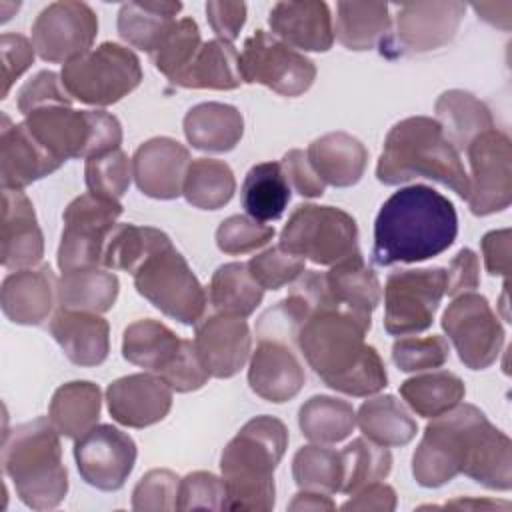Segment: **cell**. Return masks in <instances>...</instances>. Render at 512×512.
<instances>
[{
	"mask_svg": "<svg viewBox=\"0 0 512 512\" xmlns=\"http://www.w3.org/2000/svg\"><path fill=\"white\" fill-rule=\"evenodd\" d=\"M458 474L488 490L512 488V442L474 404L432 418L412 454V476L424 488H440Z\"/></svg>",
	"mask_w": 512,
	"mask_h": 512,
	"instance_id": "1",
	"label": "cell"
},
{
	"mask_svg": "<svg viewBox=\"0 0 512 512\" xmlns=\"http://www.w3.org/2000/svg\"><path fill=\"white\" fill-rule=\"evenodd\" d=\"M370 326L346 310L318 308L298 326L296 346L328 388L372 396L386 388L388 374L378 350L364 340Z\"/></svg>",
	"mask_w": 512,
	"mask_h": 512,
	"instance_id": "2",
	"label": "cell"
},
{
	"mask_svg": "<svg viewBox=\"0 0 512 512\" xmlns=\"http://www.w3.org/2000/svg\"><path fill=\"white\" fill-rule=\"evenodd\" d=\"M458 234V214L444 194L426 184L394 192L374 222L372 258L378 266L414 264L448 250Z\"/></svg>",
	"mask_w": 512,
	"mask_h": 512,
	"instance_id": "3",
	"label": "cell"
},
{
	"mask_svg": "<svg viewBox=\"0 0 512 512\" xmlns=\"http://www.w3.org/2000/svg\"><path fill=\"white\" fill-rule=\"evenodd\" d=\"M288 446V428L274 416H254L224 446L220 470L224 510L268 512L274 508V470Z\"/></svg>",
	"mask_w": 512,
	"mask_h": 512,
	"instance_id": "4",
	"label": "cell"
},
{
	"mask_svg": "<svg viewBox=\"0 0 512 512\" xmlns=\"http://www.w3.org/2000/svg\"><path fill=\"white\" fill-rule=\"evenodd\" d=\"M376 178L386 186L428 178L468 198L470 180L460 152L448 142L436 118L410 116L394 124L376 164Z\"/></svg>",
	"mask_w": 512,
	"mask_h": 512,
	"instance_id": "5",
	"label": "cell"
},
{
	"mask_svg": "<svg viewBox=\"0 0 512 512\" xmlns=\"http://www.w3.org/2000/svg\"><path fill=\"white\" fill-rule=\"evenodd\" d=\"M2 470L32 510L56 508L68 492L60 434L50 418H34L4 432Z\"/></svg>",
	"mask_w": 512,
	"mask_h": 512,
	"instance_id": "6",
	"label": "cell"
},
{
	"mask_svg": "<svg viewBox=\"0 0 512 512\" xmlns=\"http://www.w3.org/2000/svg\"><path fill=\"white\" fill-rule=\"evenodd\" d=\"M32 136L62 164L70 158H92L120 148L122 126L104 110H74L54 104L24 116Z\"/></svg>",
	"mask_w": 512,
	"mask_h": 512,
	"instance_id": "7",
	"label": "cell"
},
{
	"mask_svg": "<svg viewBox=\"0 0 512 512\" xmlns=\"http://www.w3.org/2000/svg\"><path fill=\"white\" fill-rule=\"evenodd\" d=\"M132 278L140 296L180 324H196L206 312L208 294L172 242L152 252Z\"/></svg>",
	"mask_w": 512,
	"mask_h": 512,
	"instance_id": "8",
	"label": "cell"
},
{
	"mask_svg": "<svg viewBox=\"0 0 512 512\" xmlns=\"http://www.w3.org/2000/svg\"><path fill=\"white\" fill-rule=\"evenodd\" d=\"M60 78L72 100L102 108L120 102L138 88L142 66L130 48L116 42H102L64 64Z\"/></svg>",
	"mask_w": 512,
	"mask_h": 512,
	"instance_id": "9",
	"label": "cell"
},
{
	"mask_svg": "<svg viewBox=\"0 0 512 512\" xmlns=\"http://www.w3.org/2000/svg\"><path fill=\"white\" fill-rule=\"evenodd\" d=\"M280 246L314 264L332 266L360 252L358 224L340 208L298 204L280 232Z\"/></svg>",
	"mask_w": 512,
	"mask_h": 512,
	"instance_id": "10",
	"label": "cell"
},
{
	"mask_svg": "<svg viewBox=\"0 0 512 512\" xmlns=\"http://www.w3.org/2000/svg\"><path fill=\"white\" fill-rule=\"evenodd\" d=\"M122 210L120 200L92 192L74 198L62 214L64 230L56 256L58 268L62 272L98 268L102 264L106 240Z\"/></svg>",
	"mask_w": 512,
	"mask_h": 512,
	"instance_id": "11",
	"label": "cell"
},
{
	"mask_svg": "<svg viewBox=\"0 0 512 512\" xmlns=\"http://www.w3.org/2000/svg\"><path fill=\"white\" fill-rule=\"evenodd\" d=\"M446 290V268L394 270L384 286V328L392 336L424 332L432 326Z\"/></svg>",
	"mask_w": 512,
	"mask_h": 512,
	"instance_id": "12",
	"label": "cell"
},
{
	"mask_svg": "<svg viewBox=\"0 0 512 512\" xmlns=\"http://www.w3.org/2000/svg\"><path fill=\"white\" fill-rule=\"evenodd\" d=\"M240 74L246 84H262L280 96H300L316 80V64L264 30L244 40Z\"/></svg>",
	"mask_w": 512,
	"mask_h": 512,
	"instance_id": "13",
	"label": "cell"
},
{
	"mask_svg": "<svg viewBox=\"0 0 512 512\" xmlns=\"http://www.w3.org/2000/svg\"><path fill=\"white\" fill-rule=\"evenodd\" d=\"M442 330L454 344L460 362L470 370L492 366L506 336L488 300L476 292L454 296L442 314Z\"/></svg>",
	"mask_w": 512,
	"mask_h": 512,
	"instance_id": "14",
	"label": "cell"
},
{
	"mask_svg": "<svg viewBox=\"0 0 512 512\" xmlns=\"http://www.w3.org/2000/svg\"><path fill=\"white\" fill-rule=\"evenodd\" d=\"M470 192L468 206L474 216L502 212L512 200V142L496 126L476 136L468 148Z\"/></svg>",
	"mask_w": 512,
	"mask_h": 512,
	"instance_id": "15",
	"label": "cell"
},
{
	"mask_svg": "<svg viewBox=\"0 0 512 512\" xmlns=\"http://www.w3.org/2000/svg\"><path fill=\"white\" fill-rule=\"evenodd\" d=\"M98 34L96 12L76 0L48 4L32 24V46L44 62L68 64L92 50Z\"/></svg>",
	"mask_w": 512,
	"mask_h": 512,
	"instance_id": "16",
	"label": "cell"
},
{
	"mask_svg": "<svg viewBox=\"0 0 512 512\" xmlns=\"http://www.w3.org/2000/svg\"><path fill=\"white\" fill-rule=\"evenodd\" d=\"M466 4L402 2L396 6V30L382 42V54H422L446 46L458 32Z\"/></svg>",
	"mask_w": 512,
	"mask_h": 512,
	"instance_id": "17",
	"label": "cell"
},
{
	"mask_svg": "<svg viewBox=\"0 0 512 512\" xmlns=\"http://www.w3.org/2000/svg\"><path fill=\"white\" fill-rule=\"evenodd\" d=\"M136 442L112 424H96L74 444V460L82 480L98 490H120L134 464Z\"/></svg>",
	"mask_w": 512,
	"mask_h": 512,
	"instance_id": "18",
	"label": "cell"
},
{
	"mask_svg": "<svg viewBox=\"0 0 512 512\" xmlns=\"http://www.w3.org/2000/svg\"><path fill=\"white\" fill-rule=\"evenodd\" d=\"M196 352L212 378L236 376L250 356L252 336L248 322L232 314H210L196 322Z\"/></svg>",
	"mask_w": 512,
	"mask_h": 512,
	"instance_id": "19",
	"label": "cell"
},
{
	"mask_svg": "<svg viewBox=\"0 0 512 512\" xmlns=\"http://www.w3.org/2000/svg\"><path fill=\"white\" fill-rule=\"evenodd\" d=\"M306 372L298 360L292 342L258 336V346L250 356L248 384L262 400L282 404L298 396L304 388Z\"/></svg>",
	"mask_w": 512,
	"mask_h": 512,
	"instance_id": "20",
	"label": "cell"
},
{
	"mask_svg": "<svg viewBox=\"0 0 512 512\" xmlns=\"http://www.w3.org/2000/svg\"><path fill=\"white\" fill-rule=\"evenodd\" d=\"M190 162V152L184 144L168 136H156L136 148L132 156V176L144 196L174 200L182 196Z\"/></svg>",
	"mask_w": 512,
	"mask_h": 512,
	"instance_id": "21",
	"label": "cell"
},
{
	"mask_svg": "<svg viewBox=\"0 0 512 512\" xmlns=\"http://www.w3.org/2000/svg\"><path fill=\"white\" fill-rule=\"evenodd\" d=\"M110 416L128 428H146L164 420L172 408V388L158 374H128L108 384Z\"/></svg>",
	"mask_w": 512,
	"mask_h": 512,
	"instance_id": "22",
	"label": "cell"
},
{
	"mask_svg": "<svg viewBox=\"0 0 512 512\" xmlns=\"http://www.w3.org/2000/svg\"><path fill=\"white\" fill-rule=\"evenodd\" d=\"M0 262L8 270L36 266L44 256V236L36 220L34 204L22 190L2 192Z\"/></svg>",
	"mask_w": 512,
	"mask_h": 512,
	"instance_id": "23",
	"label": "cell"
},
{
	"mask_svg": "<svg viewBox=\"0 0 512 512\" xmlns=\"http://www.w3.org/2000/svg\"><path fill=\"white\" fill-rule=\"evenodd\" d=\"M192 346V340L178 338L166 324L154 318H142L128 324L122 336L124 360L158 374L164 382L174 374Z\"/></svg>",
	"mask_w": 512,
	"mask_h": 512,
	"instance_id": "24",
	"label": "cell"
},
{
	"mask_svg": "<svg viewBox=\"0 0 512 512\" xmlns=\"http://www.w3.org/2000/svg\"><path fill=\"white\" fill-rule=\"evenodd\" d=\"M268 24L272 36L292 48L306 52H326L334 44V24L326 2L286 0L270 10Z\"/></svg>",
	"mask_w": 512,
	"mask_h": 512,
	"instance_id": "25",
	"label": "cell"
},
{
	"mask_svg": "<svg viewBox=\"0 0 512 512\" xmlns=\"http://www.w3.org/2000/svg\"><path fill=\"white\" fill-rule=\"evenodd\" d=\"M62 166L28 130L24 122L12 124L2 116L0 130V178L2 188L22 190L24 186L52 174Z\"/></svg>",
	"mask_w": 512,
	"mask_h": 512,
	"instance_id": "26",
	"label": "cell"
},
{
	"mask_svg": "<svg viewBox=\"0 0 512 512\" xmlns=\"http://www.w3.org/2000/svg\"><path fill=\"white\" fill-rule=\"evenodd\" d=\"M56 288L58 280L48 264L16 270L2 280V312L14 324L38 326L54 308Z\"/></svg>",
	"mask_w": 512,
	"mask_h": 512,
	"instance_id": "27",
	"label": "cell"
},
{
	"mask_svg": "<svg viewBox=\"0 0 512 512\" xmlns=\"http://www.w3.org/2000/svg\"><path fill=\"white\" fill-rule=\"evenodd\" d=\"M50 334L76 366H100L110 352V326L94 312L60 308L50 320Z\"/></svg>",
	"mask_w": 512,
	"mask_h": 512,
	"instance_id": "28",
	"label": "cell"
},
{
	"mask_svg": "<svg viewBox=\"0 0 512 512\" xmlns=\"http://www.w3.org/2000/svg\"><path fill=\"white\" fill-rule=\"evenodd\" d=\"M324 282L330 300L340 310H346L366 324H372V312L380 304V282L374 270L356 252L324 272Z\"/></svg>",
	"mask_w": 512,
	"mask_h": 512,
	"instance_id": "29",
	"label": "cell"
},
{
	"mask_svg": "<svg viewBox=\"0 0 512 512\" xmlns=\"http://www.w3.org/2000/svg\"><path fill=\"white\" fill-rule=\"evenodd\" d=\"M306 156L322 182L336 188L360 182L368 164L366 146L348 132H328L312 140Z\"/></svg>",
	"mask_w": 512,
	"mask_h": 512,
	"instance_id": "30",
	"label": "cell"
},
{
	"mask_svg": "<svg viewBox=\"0 0 512 512\" xmlns=\"http://www.w3.org/2000/svg\"><path fill=\"white\" fill-rule=\"evenodd\" d=\"M182 128L192 148L202 152H230L244 134V118L232 104L202 102L186 112Z\"/></svg>",
	"mask_w": 512,
	"mask_h": 512,
	"instance_id": "31",
	"label": "cell"
},
{
	"mask_svg": "<svg viewBox=\"0 0 512 512\" xmlns=\"http://www.w3.org/2000/svg\"><path fill=\"white\" fill-rule=\"evenodd\" d=\"M182 2L144 0L126 2L118 10V34L130 46L154 54L176 22Z\"/></svg>",
	"mask_w": 512,
	"mask_h": 512,
	"instance_id": "32",
	"label": "cell"
},
{
	"mask_svg": "<svg viewBox=\"0 0 512 512\" xmlns=\"http://www.w3.org/2000/svg\"><path fill=\"white\" fill-rule=\"evenodd\" d=\"M100 410V388L88 380H72L56 388L48 406V418L60 436L78 440L96 426Z\"/></svg>",
	"mask_w": 512,
	"mask_h": 512,
	"instance_id": "33",
	"label": "cell"
},
{
	"mask_svg": "<svg viewBox=\"0 0 512 512\" xmlns=\"http://www.w3.org/2000/svg\"><path fill=\"white\" fill-rule=\"evenodd\" d=\"M240 84V54L220 38L202 42L192 64L174 80V86L192 90H234Z\"/></svg>",
	"mask_w": 512,
	"mask_h": 512,
	"instance_id": "34",
	"label": "cell"
},
{
	"mask_svg": "<svg viewBox=\"0 0 512 512\" xmlns=\"http://www.w3.org/2000/svg\"><path fill=\"white\" fill-rule=\"evenodd\" d=\"M434 112L444 136L458 152L466 150L476 136L494 128L490 108L466 90L442 92L434 104Z\"/></svg>",
	"mask_w": 512,
	"mask_h": 512,
	"instance_id": "35",
	"label": "cell"
},
{
	"mask_svg": "<svg viewBox=\"0 0 512 512\" xmlns=\"http://www.w3.org/2000/svg\"><path fill=\"white\" fill-rule=\"evenodd\" d=\"M390 14L384 2H338L334 38L348 50H372L390 36Z\"/></svg>",
	"mask_w": 512,
	"mask_h": 512,
	"instance_id": "36",
	"label": "cell"
},
{
	"mask_svg": "<svg viewBox=\"0 0 512 512\" xmlns=\"http://www.w3.org/2000/svg\"><path fill=\"white\" fill-rule=\"evenodd\" d=\"M362 434L380 446H406L418 432L416 420L392 394L368 398L356 412Z\"/></svg>",
	"mask_w": 512,
	"mask_h": 512,
	"instance_id": "37",
	"label": "cell"
},
{
	"mask_svg": "<svg viewBox=\"0 0 512 512\" xmlns=\"http://www.w3.org/2000/svg\"><path fill=\"white\" fill-rule=\"evenodd\" d=\"M118 290L120 282L114 272L102 268H86L62 272L56 288V300L64 310L102 314L116 304Z\"/></svg>",
	"mask_w": 512,
	"mask_h": 512,
	"instance_id": "38",
	"label": "cell"
},
{
	"mask_svg": "<svg viewBox=\"0 0 512 512\" xmlns=\"http://www.w3.org/2000/svg\"><path fill=\"white\" fill-rule=\"evenodd\" d=\"M240 200L250 218L258 222L278 220L290 202V184L280 162L254 164L244 178Z\"/></svg>",
	"mask_w": 512,
	"mask_h": 512,
	"instance_id": "39",
	"label": "cell"
},
{
	"mask_svg": "<svg viewBox=\"0 0 512 512\" xmlns=\"http://www.w3.org/2000/svg\"><path fill=\"white\" fill-rule=\"evenodd\" d=\"M264 298V288L250 276L248 264L228 262L216 268L208 288V300L220 314L246 318Z\"/></svg>",
	"mask_w": 512,
	"mask_h": 512,
	"instance_id": "40",
	"label": "cell"
},
{
	"mask_svg": "<svg viewBox=\"0 0 512 512\" xmlns=\"http://www.w3.org/2000/svg\"><path fill=\"white\" fill-rule=\"evenodd\" d=\"M298 426L310 442L336 444L352 434L356 426V412L346 400L316 394L300 406Z\"/></svg>",
	"mask_w": 512,
	"mask_h": 512,
	"instance_id": "41",
	"label": "cell"
},
{
	"mask_svg": "<svg viewBox=\"0 0 512 512\" xmlns=\"http://www.w3.org/2000/svg\"><path fill=\"white\" fill-rule=\"evenodd\" d=\"M466 386L448 370L418 374L400 384V396L422 418H436L464 400Z\"/></svg>",
	"mask_w": 512,
	"mask_h": 512,
	"instance_id": "42",
	"label": "cell"
},
{
	"mask_svg": "<svg viewBox=\"0 0 512 512\" xmlns=\"http://www.w3.org/2000/svg\"><path fill=\"white\" fill-rule=\"evenodd\" d=\"M236 192V180L232 168L224 160L196 158L190 162L182 196L200 210L224 208Z\"/></svg>",
	"mask_w": 512,
	"mask_h": 512,
	"instance_id": "43",
	"label": "cell"
},
{
	"mask_svg": "<svg viewBox=\"0 0 512 512\" xmlns=\"http://www.w3.org/2000/svg\"><path fill=\"white\" fill-rule=\"evenodd\" d=\"M172 242L162 230L136 224H116L110 232L102 264L110 270H124L134 274V270L158 248Z\"/></svg>",
	"mask_w": 512,
	"mask_h": 512,
	"instance_id": "44",
	"label": "cell"
},
{
	"mask_svg": "<svg viewBox=\"0 0 512 512\" xmlns=\"http://www.w3.org/2000/svg\"><path fill=\"white\" fill-rule=\"evenodd\" d=\"M292 478L300 490L336 494L344 478L342 454L316 444L302 446L292 458Z\"/></svg>",
	"mask_w": 512,
	"mask_h": 512,
	"instance_id": "45",
	"label": "cell"
},
{
	"mask_svg": "<svg viewBox=\"0 0 512 512\" xmlns=\"http://www.w3.org/2000/svg\"><path fill=\"white\" fill-rule=\"evenodd\" d=\"M344 478L340 492L354 494L356 490L384 480L392 470V454L368 438H354L342 452Z\"/></svg>",
	"mask_w": 512,
	"mask_h": 512,
	"instance_id": "46",
	"label": "cell"
},
{
	"mask_svg": "<svg viewBox=\"0 0 512 512\" xmlns=\"http://www.w3.org/2000/svg\"><path fill=\"white\" fill-rule=\"evenodd\" d=\"M200 46L202 38L198 24L192 18H180L150 56L156 70L174 84V80L192 64Z\"/></svg>",
	"mask_w": 512,
	"mask_h": 512,
	"instance_id": "47",
	"label": "cell"
},
{
	"mask_svg": "<svg viewBox=\"0 0 512 512\" xmlns=\"http://www.w3.org/2000/svg\"><path fill=\"white\" fill-rule=\"evenodd\" d=\"M132 178V160L122 148H116L112 152L92 156L86 160L84 166V180L88 186V192L120 200L130 186Z\"/></svg>",
	"mask_w": 512,
	"mask_h": 512,
	"instance_id": "48",
	"label": "cell"
},
{
	"mask_svg": "<svg viewBox=\"0 0 512 512\" xmlns=\"http://www.w3.org/2000/svg\"><path fill=\"white\" fill-rule=\"evenodd\" d=\"M274 238V228L250 216L234 214L216 230V246L228 256H240L266 246Z\"/></svg>",
	"mask_w": 512,
	"mask_h": 512,
	"instance_id": "49",
	"label": "cell"
},
{
	"mask_svg": "<svg viewBox=\"0 0 512 512\" xmlns=\"http://www.w3.org/2000/svg\"><path fill=\"white\" fill-rule=\"evenodd\" d=\"M246 264L250 276L264 290H280L304 272V258L286 252L280 244L252 256Z\"/></svg>",
	"mask_w": 512,
	"mask_h": 512,
	"instance_id": "50",
	"label": "cell"
},
{
	"mask_svg": "<svg viewBox=\"0 0 512 512\" xmlns=\"http://www.w3.org/2000/svg\"><path fill=\"white\" fill-rule=\"evenodd\" d=\"M450 358V348L444 336L432 334L426 338H400L392 344V362L402 372H418L440 368Z\"/></svg>",
	"mask_w": 512,
	"mask_h": 512,
	"instance_id": "51",
	"label": "cell"
},
{
	"mask_svg": "<svg viewBox=\"0 0 512 512\" xmlns=\"http://www.w3.org/2000/svg\"><path fill=\"white\" fill-rule=\"evenodd\" d=\"M180 478L166 468L146 472L132 490V508L146 510H176L178 508Z\"/></svg>",
	"mask_w": 512,
	"mask_h": 512,
	"instance_id": "52",
	"label": "cell"
},
{
	"mask_svg": "<svg viewBox=\"0 0 512 512\" xmlns=\"http://www.w3.org/2000/svg\"><path fill=\"white\" fill-rule=\"evenodd\" d=\"M226 488L224 480L212 472L196 470L180 480L176 510H224Z\"/></svg>",
	"mask_w": 512,
	"mask_h": 512,
	"instance_id": "53",
	"label": "cell"
},
{
	"mask_svg": "<svg viewBox=\"0 0 512 512\" xmlns=\"http://www.w3.org/2000/svg\"><path fill=\"white\" fill-rule=\"evenodd\" d=\"M54 104L70 106L72 96L66 92L62 78L52 70L38 72L34 78H30L18 90L16 106L24 116H28L30 112H34L38 108H46V106H54Z\"/></svg>",
	"mask_w": 512,
	"mask_h": 512,
	"instance_id": "54",
	"label": "cell"
},
{
	"mask_svg": "<svg viewBox=\"0 0 512 512\" xmlns=\"http://www.w3.org/2000/svg\"><path fill=\"white\" fill-rule=\"evenodd\" d=\"M0 52H2V96L6 98L16 78H20L34 62V46L32 42L22 34H2L0 38Z\"/></svg>",
	"mask_w": 512,
	"mask_h": 512,
	"instance_id": "55",
	"label": "cell"
},
{
	"mask_svg": "<svg viewBox=\"0 0 512 512\" xmlns=\"http://www.w3.org/2000/svg\"><path fill=\"white\" fill-rule=\"evenodd\" d=\"M284 176L288 180V184L304 198H318L324 194L326 184L322 182V178L316 174V170L312 168L308 156L304 150H288L282 156L280 162Z\"/></svg>",
	"mask_w": 512,
	"mask_h": 512,
	"instance_id": "56",
	"label": "cell"
},
{
	"mask_svg": "<svg viewBox=\"0 0 512 512\" xmlns=\"http://www.w3.org/2000/svg\"><path fill=\"white\" fill-rule=\"evenodd\" d=\"M206 18L210 28L220 40L234 42L246 22V4L244 2H226L210 0L206 2Z\"/></svg>",
	"mask_w": 512,
	"mask_h": 512,
	"instance_id": "57",
	"label": "cell"
},
{
	"mask_svg": "<svg viewBox=\"0 0 512 512\" xmlns=\"http://www.w3.org/2000/svg\"><path fill=\"white\" fill-rule=\"evenodd\" d=\"M480 286V262L474 250L462 248L458 254L450 260V266L446 268V290L448 296H458L464 292H472Z\"/></svg>",
	"mask_w": 512,
	"mask_h": 512,
	"instance_id": "58",
	"label": "cell"
},
{
	"mask_svg": "<svg viewBox=\"0 0 512 512\" xmlns=\"http://www.w3.org/2000/svg\"><path fill=\"white\" fill-rule=\"evenodd\" d=\"M510 240L512 234L508 228L492 230L484 234L480 246L484 256V266L490 276H504L510 274Z\"/></svg>",
	"mask_w": 512,
	"mask_h": 512,
	"instance_id": "59",
	"label": "cell"
},
{
	"mask_svg": "<svg viewBox=\"0 0 512 512\" xmlns=\"http://www.w3.org/2000/svg\"><path fill=\"white\" fill-rule=\"evenodd\" d=\"M396 508V492L384 482H372L352 494L348 502L342 504V510H378L392 512Z\"/></svg>",
	"mask_w": 512,
	"mask_h": 512,
	"instance_id": "60",
	"label": "cell"
},
{
	"mask_svg": "<svg viewBox=\"0 0 512 512\" xmlns=\"http://www.w3.org/2000/svg\"><path fill=\"white\" fill-rule=\"evenodd\" d=\"M288 510H336V504L332 502L330 496L322 494V492H314V490H302L298 494H294L292 502L288 504Z\"/></svg>",
	"mask_w": 512,
	"mask_h": 512,
	"instance_id": "61",
	"label": "cell"
},
{
	"mask_svg": "<svg viewBox=\"0 0 512 512\" xmlns=\"http://www.w3.org/2000/svg\"><path fill=\"white\" fill-rule=\"evenodd\" d=\"M472 8L478 12V16L494 26H500L504 30L510 28V16H496L498 14V8L500 4H494V2H484V4H472Z\"/></svg>",
	"mask_w": 512,
	"mask_h": 512,
	"instance_id": "62",
	"label": "cell"
}]
</instances>
